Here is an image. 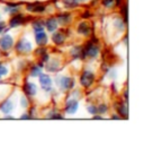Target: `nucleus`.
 Segmentation results:
<instances>
[{
    "label": "nucleus",
    "instance_id": "412c9836",
    "mask_svg": "<svg viewBox=\"0 0 144 156\" xmlns=\"http://www.w3.org/2000/svg\"><path fill=\"white\" fill-rule=\"evenodd\" d=\"M59 20H60V23L65 24V23H68V22H69L70 17H69V16H61V17H60Z\"/></svg>",
    "mask_w": 144,
    "mask_h": 156
},
{
    "label": "nucleus",
    "instance_id": "bb28decb",
    "mask_svg": "<svg viewBox=\"0 0 144 156\" xmlns=\"http://www.w3.org/2000/svg\"><path fill=\"white\" fill-rule=\"evenodd\" d=\"M113 119H117V120H121V118L117 117V115H113Z\"/></svg>",
    "mask_w": 144,
    "mask_h": 156
},
{
    "label": "nucleus",
    "instance_id": "4be33fe9",
    "mask_svg": "<svg viewBox=\"0 0 144 156\" xmlns=\"http://www.w3.org/2000/svg\"><path fill=\"white\" fill-rule=\"evenodd\" d=\"M88 112H89V113H91V114H96V113H97V108H96V106H94V105L89 106V108H88Z\"/></svg>",
    "mask_w": 144,
    "mask_h": 156
},
{
    "label": "nucleus",
    "instance_id": "b1692460",
    "mask_svg": "<svg viewBox=\"0 0 144 156\" xmlns=\"http://www.w3.org/2000/svg\"><path fill=\"white\" fill-rule=\"evenodd\" d=\"M22 105H23L24 108H26V106H27V103H26V98H22Z\"/></svg>",
    "mask_w": 144,
    "mask_h": 156
},
{
    "label": "nucleus",
    "instance_id": "aec40b11",
    "mask_svg": "<svg viewBox=\"0 0 144 156\" xmlns=\"http://www.w3.org/2000/svg\"><path fill=\"white\" fill-rule=\"evenodd\" d=\"M7 73H8V70H7V68H6V67L0 66V78H2L4 76H6Z\"/></svg>",
    "mask_w": 144,
    "mask_h": 156
},
{
    "label": "nucleus",
    "instance_id": "393cba45",
    "mask_svg": "<svg viewBox=\"0 0 144 156\" xmlns=\"http://www.w3.org/2000/svg\"><path fill=\"white\" fill-rule=\"evenodd\" d=\"M4 30H5V24L2 22H0V33L4 31Z\"/></svg>",
    "mask_w": 144,
    "mask_h": 156
},
{
    "label": "nucleus",
    "instance_id": "7ed1b4c3",
    "mask_svg": "<svg viewBox=\"0 0 144 156\" xmlns=\"http://www.w3.org/2000/svg\"><path fill=\"white\" fill-rule=\"evenodd\" d=\"M12 45H14V39L10 35L6 34V35H4L0 39V48L4 51L9 50Z\"/></svg>",
    "mask_w": 144,
    "mask_h": 156
},
{
    "label": "nucleus",
    "instance_id": "5701e85b",
    "mask_svg": "<svg viewBox=\"0 0 144 156\" xmlns=\"http://www.w3.org/2000/svg\"><path fill=\"white\" fill-rule=\"evenodd\" d=\"M113 1L114 0H104V5L106 7H112L113 6Z\"/></svg>",
    "mask_w": 144,
    "mask_h": 156
},
{
    "label": "nucleus",
    "instance_id": "ddd939ff",
    "mask_svg": "<svg viewBox=\"0 0 144 156\" xmlns=\"http://www.w3.org/2000/svg\"><path fill=\"white\" fill-rule=\"evenodd\" d=\"M23 20H24V17L22 15L15 16V17H12V20H10V25H12V26H18V25H20V24L23 23Z\"/></svg>",
    "mask_w": 144,
    "mask_h": 156
},
{
    "label": "nucleus",
    "instance_id": "20e7f679",
    "mask_svg": "<svg viewBox=\"0 0 144 156\" xmlns=\"http://www.w3.org/2000/svg\"><path fill=\"white\" fill-rule=\"evenodd\" d=\"M59 85L63 90H70L74 85V80L70 77H61L59 79Z\"/></svg>",
    "mask_w": 144,
    "mask_h": 156
},
{
    "label": "nucleus",
    "instance_id": "f8f14e48",
    "mask_svg": "<svg viewBox=\"0 0 144 156\" xmlns=\"http://www.w3.org/2000/svg\"><path fill=\"white\" fill-rule=\"evenodd\" d=\"M98 48L95 47V45H91L90 44L89 47L87 48V55H89V57H91V58H95V57H97L98 55Z\"/></svg>",
    "mask_w": 144,
    "mask_h": 156
},
{
    "label": "nucleus",
    "instance_id": "1a4fd4ad",
    "mask_svg": "<svg viewBox=\"0 0 144 156\" xmlns=\"http://www.w3.org/2000/svg\"><path fill=\"white\" fill-rule=\"evenodd\" d=\"M0 109H1V112H2V113L7 114V113H9L10 111H12V109H14V103H12L10 100L5 101L4 103L1 104Z\"/></svg>",
    "mask_w": 144,
    "mask_h": 156
},
{
    "label": "nucleus",
    "instance_id": "9b49d317",
    "mask_svg": "<svg viewBox=\"0 0 144 156\" xmlns=\"http://www.w3.org/2000/svg\"><path fill=\"white\" fill-rule=\"evenodd\" d=\"M27 8L33 12H43L44 10H45V7H44V6H42V5H39V4L29 5Z\"/></svg>",
    "mask_w": 144,
    "mask_h": 156
},
{
    "label": "nucleus",
    "instance_id": "f3484780",
    "mask_svg": "<svg viewBox=\"0 0 144 156\" xmlns=\"http://www.w3.org/2000/svg\"><path fill=\"white\" fill-rule=\"evenodd\" d=\"M118 113L121 114V115H123V117H127V108L125 105H119L118 106Z\"/></svg>",
    "mask_w": 144,
    "mask_h": 156
},
{
    "label": "nucleus",
    "instance_id": "4468645a",
    "mask_svg": "<svg viewBox=\"0 0 144 156\" xmlns=\"http://www.w3.org/2000/svg\"><path fill=\"white\" fill-rule=\"evenodd\" d=\"M89 31H90V28L86 23H81L78 26V32L81 33V34H83V35H87V34L89 33Z\"/></svg>",
    "mask_w": 144,
    "mask_h": 156
},
{
    "label": "nucleus",
    "instance_id": "dca6fc26",
    "mask_svg": "<svg viewBox=\"0 0 144 156\" xmlns=\"http://www.w3.org/2000/svg\"><path fill=\"white\" fill-rule=\"evenodd\" d=\"M41 74H42V69H41V67H37V66L34 67V68L32 69V71H31V76H33V77L39 76Z\"/></svg>",
    "mask_w": 144,
    "mask_h": 156
},
{
    "label": "nucleus",
    "instance_id": "9d476101",
    "mask_svg": "<svg viewBox=\"0 0 144 156\" xmlns=\"http://www.w3.org/2000/svg\"><path fill=\"white\" fill-rule=\"evenodd\" d=\"M45 25H46V28L50 32H54L56 30V27H58V22L54 18H50V20H46Z\"/></svg>",
    "mask_w": 144,
    "mask_h": 156
},
{
    "label": "nucleus",
    "instance_id": "0eeeda50",
    "mask_svg": "<svg viewBox=\"0 0 144 156\" xmlns=\"http://www.w3.org/2000/svg\"><path fill=\"white\" fill-rule=\"evenodd\" d=\"M24 90H25V93L27 94V95H35L37 93V87L34 83H26L25 86H24Z\"/></svg>",
    "mask_w": 144,
    "mask_h": 156
},
{
    "label": "nucleus",
    "instance_id": "2eb2a0df",
    "mask_svg": "<svg viewBox=\"0 0 144 156\" xmlns=\"http://www.w3.org/2000/svg\"><path fill=\"white\" fill-rule=\"evenodd\" d=\"M52 40H53V42H54L55 44H61V43H63V41H64V36H63L62 33H55V34H53Z\"/></svg>",
    "mask_w": 144,
    "mask_h": 156
},
{
    "label": "nucleus",
    "instance_id": "f03ea898",
    "mask_svg": "<svg viewBox=\"0 0 144 156\" xmlns=\"http://www.w3.org/2000/svg\"><path fill=\"white\" fill-rule=\"evenodd\" d=\"M16 50L18 52H23V53H26V52H29L32 51V44L31 42H28L26 39H22L18 41L17 45H16Z\"/></svg>",
    "mask_w": 144,
    "mask_h": 156
},
{
    "label": "nucleus",
    "instance_id": "a211bd4d",
    "mask_svg": "<svg viewBox=\"0 0 144 156\" xmlns=\"http://www.w3.org/2000/svg\"><path fill=\"white\" fill-rule=\"evenodd\" d=\"M64 4L68 7H75V6H78L79 0H64Z\"/></svg>",
    "mask_w": 144,
    "mask_h": 156
},
{
    "label": "nucleus",
    "instance_id": "39448f33",
    "mask_svg": "<svg viewBox=\"0 0 144 156\" xmlns=\"http://www.w3.org/2000/svg\"><path fill=\"white\" fill-rule=\"evenodd\" d=\"M39 84L45 90H49L52 87V79L49 75L41 74L39 75Z\"/></svg>",
    "mask_w": 144,
    "mask_h": 156
},
{
    "label": "nucleus",
    "instance_id": "6ab92c4d",
    "mask_svg": "<svg viewBox=\"0 0 144 156\" xmlns=\"http://www.w3.org/2000/svg\"><path fill=\"white\" fill-rule=\"evenodd\" d=\"M106 112H107V105H105V104H100L99 108H97V113L104 114Z\"/></svg>",
    "mask_w": 144,
    "mask_h": 156
},
{
    "label": "nucleus",
    "instance_id": "423d86ee",
    "mask_svg": "<svg viewBox=\"0 0 144 156\" xmlns=\"http://www.w3.org/2000/svg\"><path fill=\"white\" fill-rule=\"evenodd\" d=\"M77 110H78V102L74 101V100H70V101H68L66 103V113L68 114H73L77 112Z\"/></svg>",
    "mask_w": 144,
    "mask_h": 156
},
{
    "label": "nucleus",
    "instance_id": "6e6552de",
    "mask_svg": "<svg viewBox=\"0 0 144 156\" xmlns=\"http://www.w3.org/2000/svg\"><path fill=\"white\" fill-rule=\"evenodd\" d=\"M35 41L39 45H44L47 43V35L43 32H39V33H35Z\"/></svg>",
    "mask_w": 144,
    "mask_h": 156
},
{
    "label": "nucleus",
    "instance_id": "a878e982",
    "mask_svg": "<svg viewBox=\"0 0 144 156\" xmlns=\"http://www.w3.org/2000/svg\"><path fill=\"white\" fill-rule=\"evenodd\" d=\"M22 119H29V115H27V114H24V115H22Z\"/></svg>",
    "mask_w": 144,
    "mask_h": 156
},
{
    "label": "nucleus",
    "instance_id": "f257e3e1",
    "mask_svg": "<svg viewBox=\"0 0 144 156\" xmlns=\"http://www.w3.org/2000/svg\"><path fill=\"white\" fill-rule=\"evenodd\" d=\"M95 82V75L92 71H89V70H86L83 71L81 75V78H80V83H81V85L83 87H90V86L94 84Z\"/></svg>",
    "mask_w": 144,
    "mask_h": 156
}]
</instances>
